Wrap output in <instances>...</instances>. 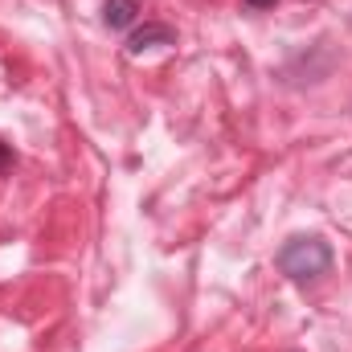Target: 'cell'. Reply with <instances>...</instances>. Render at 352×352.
<instances>
[{
  "instance_id": "1",
  "label": "cell",
  "mask_w": 352,
  "mask_h": 352,
  "mask_svg": "<svg viewBox=\"0 0 352 352\" xmlns=\"http://www.w3.org/2000/svg\"><path fill=\"white\" fill-rule=\"evenodd\" d=\"M278 270L295 283H311V278H324L332 270V246L324 238H291L278 254H274Z\"/></svg>"
},
{
  "instance_id": "5",
  "label": "cell",
  "mask_w": 352,
  "mask_h": 352,
  "mask_svg": "<svg viewBox=\"0 0 352 352\" xmlns=\"http://www.w3.org/2000/svg\"><path fill=\"white\" fill-rule=\"evenodd\" d=\"M242 4H246V8H274L278 0H242Z\"/></svg>"
},
{
  "instance_id": "2",
  "label": "cell",
  "mask_w": 352,
  "mask_h": 352,
  "mask_svg": "<svg viewBox=\"0 0 352 352\" xmlns=\"http://www.w3.org/2000/svg\"><path fill=\"white\" fill-rule=\"evenodd\" d=\"M160 45H176V29L164 25V21H148V25L127 33V54L131 58H140L144 50H160Z\"/></svg>"
},
{
  "instance_id": "3",
  "label": "cell",
  "mask_w": 352,
  "mask_h": 352,
  "mask_svg": "<svg viewBox=\"0 0 352 352\" xmlns=\"http://www.w3.org/2000/svg\"><path fill=\"white\" fill-rule=\"evenodd\" d=\"M140 12H144V0H107L102 4V25L107 29H131Z\"/></svg>"
},
{
  "instance_id": "4",
  "label": "cell",
  "mask_w": 352,
  "mask_h": 352,
  "mask_svg": "<svg viewBox=\"0 0 352 352\" xmlns=\"http://www.w3.org/2000/svg\"><path fill=\"white\" fill-rule=\"evenodd\" d=\"M8 168H12V148H8V144H0V176L8 173Z\"/></svg>"
}]
</instances>
